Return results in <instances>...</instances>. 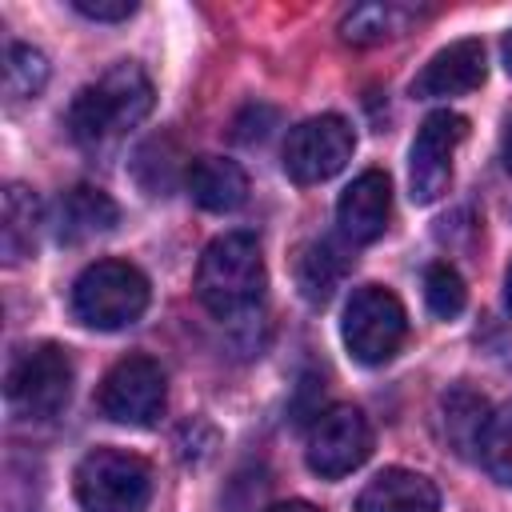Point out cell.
Instances as JSON below:
<instances>
[{"label": "cell", "instance_id": "1", "mask_svg": "<svg viewBox=\"0 0 512 512\" xmlns=\"http://www.w3.org/2000/svg\"><path fill=\"white\" fill-rule=\"evenodd\" d=\"M148 112H152V80L140 64L124 60L72 96L64 124L76 144L104 148L120 140L128 128H136Z\"/></svg>", "mask_w": 512, "mask_h": 512}, {"label": "cell", "instance_id": "2", "mask_svg": "<svg viewBox=\"0 0 512 512\" xmlns=\"http://www.w3.org/2000/svg\"><path fill=\"white\" fill-rule=\"evenodd\" d=\"M264 284H268V272L252 232L216 236L196 264V296L220 320L252 312L264 296Z\"/></svg>", "mask_w": 512, "mask_h": 512}, {"label": "cell", "instance_id": "3", "mask_svg": "<svg viewBox=\"0 0 512 512\" xmlns=\"http://www.w3.org/2000/svg\"><path fill=\"white\" fill-rule=\"evenodd\" d=\"M148 308V276L128 260H96L72 284V312L96 332L128 328Z\"/></svg>", "mask_w": 512, "mask_h": 512}, {"label": "cell", "instance_id": "4", "mask_svg": "<svg viewBox=\"0 0 512 512\" xmlns=\"http://www.w3.org/2000/svg\"><path fill=\"white\" fill-rule=\"evenodd\" d=\"M152 468L120 448H92L76 464V500L84 512H144Z\"/></svg>", "mask_w": 512, "mask_h": 512}, {"label": "cell", "instance_id": "5", "mask_svg": "<svg viewBox=\"0 0 512 512\" xmlns=\"http://www.w3.org/2000/svg\"><path fill=\"white\" fill-rule=\"evenodd\" d=\"M340 336H344V348L360 364H384L400 352V344L408 336V312L396 300V292H388L380 284H364L344 304Z\"/></svg>", "mask_w": 512, "mask_h": 512}, {"label": "cell", "instance_id": "6", "mask_svg": "<svg viewBox=\"0 0 512 512\" xmlns=\"http://www.w3.org/2000/svg\"><path fill=\"white\" fill-rule=\"evenodd\" d=\"M8 404L20 420H52L72 396V360L60 344L44 340L24 348L8 368Z\"/></svg>", "mask_w": 512, "mask_h": 512}, {"label": "cell", "instance_id": "7", "mask_svg": "<svg viewBox=\"0 0 512 512\" xmlns=\"http://www.w3.org/2000/svg\"><path fill=\"white\" fill-rule=\"evenodd\" d=\"M352 148H356V132L344 116H312L304 124H296L284 140V172L288 180L296 184H320V180H332L348 160H352Z\"/></svg>", "mask_w": 512, "mask_h": 512}, {"label": "cell", "instance_id": "8", "mask_svg": "<svg viewBox=\"0 0 512 512\" xmlns=\"http://www.w3.org/2000/svg\"><path fill=\"white\" fill-rule=\"evenodd\" d=\"M96 404H100V412H104L112 424L152 428V424L164 416V404H168V384H164L160 364L148 360V356H128V360H120V364L104 376Z\"/></svg>", "mask_w": 512, "mask_h": 512}, {"label": "cell", "instance_id": "9", "mask_svg": "<svg viewBox=\"0 0 512 512\" xmlns=\"http://www.w3.org/2000/svg\"><path fill=\"white\" fill-rule=\"evenodd\" d=\"M468 136V120L460 112H432L412 148H408V196L416 204H432L448 192L452 184V156L460 148V140Z\"/></svg>", "mask_w": 512, "mask_h": 512}, {"label": "cell", "instance_id": "10", "mask_svg": "<svg viewBox=\"0 0 512 512\" xmlns=\"http://www.w3.org/2000/svg\"><path fill=\"white\" fill-rule=\"evenodd\" d=\"M372 456V428L360 408H324L308 428V468L320 480H340Z\"/></svg>", "mask_w": 512, "mask_h": 512}, {"label": "cell", "instance_id": "11", "mask_svg": "<svg viewBox=\"0 0 512 512\" xmlns=\"http://www.w3.org/2000/svg\"><path fill=\"white\" fill-rule=\"evenodd\" d=\"M388 216H392V184L380 168L360 172L336 200V224L352 244L380 240L388 228Z\"/></svg>", "mask_w": 512, "mask_h": 512}, {"label": "cell", "instance_id": "12", "mask_svg": "<svg viewBox=\"0 0 512 512\" xmlns=\"http://www.w3.org/2000/svg\"><path fill=\"white\" fill-rule=\"evenodd\" d=\"M484 44L480 40H456L448 48H440L424 68L420 76L412 80V96L420 100H444V96H464L472 88L484 84Z\"/></svg>", "mask_w": 512, "mask_h": 512}, {"label": "cell", "instance_id": "13", "mask_svg": "<svg viewBox=\"0 0 512 512\" xmlns=\"http://www.w3.org/2000/svg\"><path fill=\"white\" fill-rule=\"evenodd\" d=\"M116 220H120L116 200L108 192L92 188V184L68 188L56 200V212H52V228H56L60 244H84L92 236H104V232L116 228Z\"/></svg>", "mask_w": 512, "mask_h": 512}, {"label": "cell", "instance_id": "14", "mask_svg": "<svg viewBox=\"0 0 512 512\" xmlns=\"http://www.w3.org/2000/svg\"><path fill=\"white\" fill-rule=\"evenodd\" d=\"M356 512H440V492L412 468H384L360 488Z\"/></svg>", "mask_w": 512, "mask_h": 512}, {"label": "cell", "instance_id": "15", "mask_svg": "<svg viewBox=\"0 0 512 512\" xmlns=\"http://www.w3.org/2000/svg\"><path fill=\"white\" fill-rule=\"evenodd\" d=\"M188 192L208 212H232L248 200V176L236 160L224 156H200L188 168Z\"/></svg>", "mask_w": 512, "mask_h": 512}, {"label": "cell", "instance_id": "16", "mask_svg": "<svg viewBox=\"0 0 512 512\" xmlns=\"http://www.w3.org/2000/svg\"><path fill=\"white\" fill-rule=\"evenodd\" d=\"M40 232V200L28 184H8L4 188V224H0V252L8 264H20L32 256Z\"/></svg>", "mask_w": 512, "mask_h": 512}, {"label": "cell", "instance_id": "17", "mask_svg": "<svg viewBox=\"0 0 512 512\" xmlns=\"http://www.w3.org/2000/svg\"><path fill=\"white\" fill-rule=\"evenodd\" d=\"M348 252L336 244V240H316L300 252V264H296V284L304 292L308 304H328L332 292L340 288L344 272H348Z\"/></svg>", "mask_w": 512, "mask_h": 512}, {"label": "cell", "instance_id": "18", "mask_svg": "<svg viewBox=\"0 0 512 512\" xmlns=\"http://www.w3.org/2000/svg\"><path fill=\"white\" fill-rule=\"evenodd\" d=\"M440 408H444V432H448L452 448H456L460 456H472V452L480 448L484 424H488V416H492V412H488V400H484L476 388L456 384V388L444 392Z\"/></svg>", "mask_w": 512, "mask_h": 512}, {"label": "cell", "instance_id": "19", "mask_svg": "<svg viewBox=\"0 0 512 512\" xmlns=\"http://www.w3.org/2000/svg\"><path fill=\"white\" fill-rule=\"evenodd\" d=\"M408 24V8L400 4H356L344 20H340V36L348 44H380L400 36Z\"/></svg>", "mask_w": 512, "mask_h": 512}, {"label": "cell", "instance_id": "20", "mask_svg": "<svg viewBox=\"0 0 512 512\" xmlns=\"http://www.w3.org/2000/svg\"><path fill=\"white\" fill-rule=\"evenodd\" d=\"M48 84V60L32 44H8L4 56V92L12 100H32Z\"/></svg>", "mask_w": 512, "mask_h": 512}, {"label": "cell", "instance_id": "21", "mask_svg": "<svg viewBox=\"0 0 512 512\" xmlns=\"http://www.w3.org/2000/svg\"><path fill=\"white\" fill-rule=\"evenodd\" d=\"M480 460L492 472V480L512 488V404L496 408L480 436Z\"/></svg>", "mask_w": 512, "mask_h": 512}, {"label": "cell", "instance_id": "22", "mask_svg": "<svg viewBox=\"0 0 512 512\" xmlns=\"http://www.w3.org/2000/svg\"><path fill=\"white\" fill-rule=\"evenodd\" d=\"M424 300H428V308H432L440 320L460 316V312H464V300H468L460 272H456L452 264H444V260L428 264V272H424Z\"/></svg>", "mask_w": 512, "mask_h": 512}, {"label": "cell", "instance_id": "23", "mask_svg": "<svg viewBox=\"0 0 512 512\" xmlns=\"http://www.w3.org/2000/svg\"><path fill=\"white\" fill-rule=\"evenodd\" d=\"M272 120H276V112H272V108H264V104H248V108L236 116V140H244V144L264 140Z\"/></svg>", "mask_w": 512, "mask_h": 512}, {"label": "cell", "instance_id": "24", "mask_svg": "<svg viewBox=\"0 0 512 512\" xmlns=\"http://www.w3.org/2000/svg\"><path fill=\"white\" fill-rule=\"evenodd\" d=\"M72 8L80 12V16H88V20H128L132 12H136V4L132 0H72Z\"/></svg>", "mask_w": 512, "mask_h": 512}, {"label": "cell", "instance_id": "25", "mask_svg": "<svg viewBox=\"0 0 512 512\" xmlns=\"http://www.w3.org/2000/svg\"><path fill=\"white\" fill-rule=\"evenodd\" d=\"M268 512H320V508L308 504V500H284V504H272Z\"/></svg>", "mask_w": 512, "mask_h": 512}, {"label": "cell", "instance_id": "26", "mask_svg": "<svg viewBox=\"0 0 512 512\" xmlns=\"http://www.w3.org/2000/svg\"><path fill=\"white\" fill-rule=\"evenodd\" d=\"M500 152H504V164H508V172H512V120L504 124V136H500Z\"/></svg>", "mask_w": 512, "mask_h": 512}, {"label": "cell", "instance_id": "27", "mask_svg": "<svg viewBox=\"0 0 512 512\" xmlns=\"http://www.w3.org/2000/svg\"><path fill=\"white\" fill-rule=\"evenodd\" d=\"M504 304H508V312H512V264H508V276H504Z\"/></svg>", "mask_w": 512, "mask_h": 512}, {"label": "cell", "instance_id": "28", "mask_svg": "<svg viewBox=\"0 0 512 512\" xmlns=\"http://www.w3.org/2000/svg\"><path fill=\"white\" fill-rule=\"evenodd\" d=\"M504 68H508V76H512V32L504 36Z\"/></svg>", "mask_w": 512, "mask_h": 512}]
</instances>
